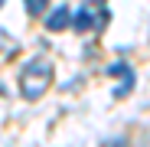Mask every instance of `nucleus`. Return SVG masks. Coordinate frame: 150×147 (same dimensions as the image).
<instances>
[{
    "mask_svg": "<svg viewBox=\"0 0 150 147\" xmlns=\"http://www.w3.org/2000/svg\"><path fill=\"white\" fill-rule=\"evenodd\" d=\"M108 75H114V79H134V72H131L127 62H114V65L108 69Z\"/></svg>",
    "mask_w": 150,
    "mask_h": 147,
    "instance_id": "4",
    "label": "nucleus"
},
{
    "mask_svg": "<svg viewBox=\"0 0 150 147\" xmlns=\"http://www.w3.org/2000/svg\"><path fill=\"white\" fill-rule=\"evenodd\" d=\"M105 147H127V141H124V137H114V141H108Z\"/></svg>",
    "mask_w": 150,
    "mask_h": 147,
    "instance_id": "6",
    "label": "nucleus"
},
{
    "mask_svg": "<svg viewBox=\"0 0 150 147\" xmlns=\"http://www.w3.org/2000/svg\"><path fill=\"white\" fill-rule=\"evenodd\" d=\"M85 4H88V7H95V4H98V7H101V4H105V0H85Z\"/></svg>",
    "mask_w": 150,
    "mask_h": 147,
    "instance_id": "8",
    "label": "nucleus"
},
{
    "mask_svg": "<svg viewBox=\"0 0 150 147\" xmlns=\"http://www.w3.org/2000/svg\"><path fill=\"white\" fill-rule=\"evenodd\" d=\"M69 26H72V10L65 4L49 10V16H46V30L49 33H59V30H69Z\"/></svg>",
    "mask_w": 150,
    "mask_h": 147,
    "instance_id": "2",
    "label": "nucleus"
},
{
    "mask_svg": "<svg viewBox=\"0 0 150 147\" xmlns=\"http://www.w3.org/2000/svg\"><path fill=\"white\" fill-rule=\"evenodd\" d=\"M95 26V16H91V10L85 7V10H79V13H72V30H79V33H85V30H91Z\"/></svg>",
    "mask_w": 150,
    "mask_h": 147,
    "instance_id": "3",
    "label": "nucleus"
},
{
    "mask_svg": "<svg viewBox=\"0 0 150 147\" xmlns=\"http://www.w3.org/2000/svg\"><path fill=\"white\" fill-rule=\"evenodd\" d=\"M108 20H111V13H108V10H101V13H98V26H105Z\"/></svg>",
    "mask_w": 150,
    "mask_h": 147,
    "instance_id": "7",
    "label": "nucleus"
},
{
    "mask_svg": "<svg viewBox=\"0 0 150 147\" xmlns=\"http://www.w3.org/2000/svg\"><path fill=\"white\" fill-rule=\"evenodd\" d=\"M0 7H4V0H0Z\"/></svg>",
    "mask_w": 150,
    "mask_h": 147,
    "instance_id": "9",
    "label": "nucleus"
},
{
    "mask_svg": "<svg viewBox=\"0 0 150 147\" xmlns=\"http://www.w3.org/2000/svg\"><path fill=\"white\" fill-rule=\"evenodd\" d=\"M46 4H49V0H23V7H26V13H30V16L46 13Z\"/></svg>",
    "mask_w": 150,
    "mask_h": 147,
    "instance_id": "5",
    "label": "nucleus"
},
{
    "mask_svg": "<svg viewBox=\"0 0 150 147\" xmlns=\"http://www.w3.org/2000/svg\"><path fill=\"white\" fill-rule=\"evenodd\" d=\"M52 85V65L46 59H30L20 69V95L36 102L39 95H46V88Z\"/></svg>",
    "mask_w": 150,
    "mask_h": 147,
    "instance_id": "1",
    "label": "nucleus"
}]
</instances>
